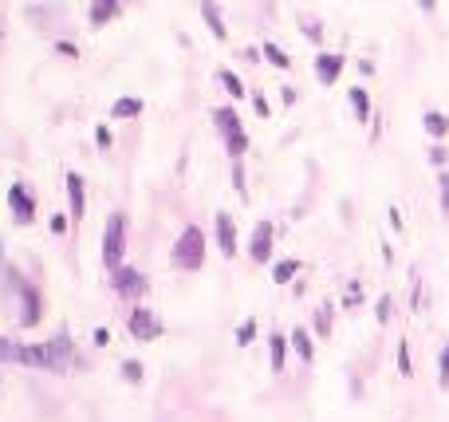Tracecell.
I'll use <instances>...</instances> for the list:
<instances>
[{
  "label": "cell",
  "instance_id": "484cf974",
  "mask_svg": "<svg viewBox=\"0 0 449 422\" xmlns=\"http://www.w3.org/2000/svg\"><path fill=\"white\" fill-rule=\"evenodd\" d=\"M95 142H99V151H110V131H107V127L95 131Z\"/></svg>",
  "mask_w": 449,
  "mask_h": 422
},
{
  "label": "cell",
  "instance_id": "5bb4252c",
  "mask_svg": "<svg viewBox=\"0 0 449 422\" xmlns=\"http://www.w3.org/2000/svg\"><path fill=\"white\" fill-rule=\"evenodd\" d=\"M292 347H296V355H299L304 363L315 359V352H311V335L304 332V328H296V332H292Z\"/></svg>",
  "mask_w": 449,
  "mask_h": 422
},
{
  "label": "cell",
  "instance_id": "44dd1931",
  "mask_svg": "<svg viewBox=\"0 0 449 422\" xmlns=\"http://www.w3.org/2000/svg\"><path fill=\"white\" fill-rule=\"evenodd\" d=\"M264 56H268V60L276 63V68H288V56H284V51H280L276 44H264Z\"/></svg>",
  "mask_w": 449,
  "mask_h": 422
},
{
  "label": "cell",
  "instance_id": "8fae6325",
  "mask_svg": "<svg viewBox=\"0 0 449 422\" xmlns=\"http://www.w3.org/2000/svg\"><path fill=\"white\" fill-rule=\"evenodd\" d=\"M67 198H71V217H75V222H83L87 201H83V178H79V174H67Z\"/></svg>",
  "mask_w": 449,
  "mask_h": 422
},
{
  "label": "cell",
  "instance_id": "ba28073f",
  "mask_svg": "<svg viewBox=\"0 0 449 422\" xmlns=\"http://www.w3.org/2000/svg\"><path fill=\"white\" fill-rule=\"evenodd\" d=\"M130 335H134V340H154V335H158V320H154L146 308H138L130 316Z\"/></svg>",
  "mask_w": 449,
  "mask_h": 422
},
{
  "label": "cell",
  "instance_id": "83f0119b",
  "mask_svg": "<svg viewBox=\"0 0 449 422\" xmlns=\"http://www.w3.org/2000/svg\"><path fill=\"white\" fill-rule=\"evenodd\" d=\"M122 375H126L130 383H138L142 379V367H138V363H126V367H122Z\"/></svg>",
  "mask_w": 449,
  "mask_h": 422
},
{
  "label": "cell",
  "instance_id": "e0dca14e",
  "mask_svg": "<svg viewBox=\"0 0 449 422\" xmlns=\"http://www.w3.org/2000/svg\"><path fill=\"white\" fill-rule=\"evenodd\" d=\"M268 359H272V371L284 367V335H272L268 340Z\"/></svg>",
  "mask_w": 449,
  "mask_h": 422
},
{
  "label": "cell",
  "instance_id": "6da1fadb",
  "mask_svg": "<svg viewBox=\"0 0 449 422\" xmlns=\"http://www.w3.org/2000/svg\"><path fill=\"white\" fill-rule=\"evenodd\" d=\"M170 257H174V264L186 269V272L201 269V261H205V233H201L197 225H190V229L178 237V245H174Z\"/></svg>",
  "mask_w": 449,
  "mask_h": 422
},
{
  "label": "cell",
  "instance_id": "f1b7e54d",
  "mask_svg": "<svg viewBox=\"0 0 449 422\" xmlns=\"http://www.w3.org/2000/svg\"><path fill=\"white\" fill-rule=\"evenodd\" d=\"M390 320V296H382L379 300V324H386Z\"/></svg>",
  "mask_w": 449,
  "mask_h": 422
},
{
  "label": "cell",
  "instance_id": "603a6c76",
  "mask_svg": "<svg viewBox=\"0 0 449 422\" xmlns=\"http://www.w3.org/2000/svg\"><path fill=\"white\" fill-rule=\"evenodd\" d=\"M252 335H256V324H245V328H240V332H237V343H240V347H245V343H252Z\"/></svg>",
  "mask_w": 449,
  "mask_h": 422
},
{
  "label": "cell",
  "instance_id": "7402d4cb",
  "mask_svg": "<svg viewBox=\"0 0 449 422\" xmlns=\"http://www.w3.org/2000/svg\"><path fill=\"white\" fill-rule=\"evenodd\" d=\"M327 320H331V308L323 304V308L315 312V332H320V335H327V332H331V328H327Z\"/></svg>",
  "mask_w": 449,
  "mask_h": 422
},
{
  "label": "cell",
  "instance_id": "5b68a950",
  "mask_svg": "<svg viewBox=\"0 0 449 422\" xmlns=\"http://www.w3.org/2000/svg\"><path fill=\"white\" fill-rule=\"evenodd\" d=\"M48 347V371H71L75 367V347H71V335L67 332H56L51 335V343H44Z\"/></svg>",
  "mask_w": 449,
  "mask_h": 422
},
{
  "label": "cell",
  "instance_id": "277c9868",
  "mask_svg": "<svg viewBox=\"0 0 449 422\" xmlns=\"http://www.w3.org/2000/svg\"><path fill=\"white\" fill-rule=\"evenodd\" d=\"M110 281H115V292H119L122 300H138V296H146V276H142L138 269H130V264L110 269Z\"/></svg>",
  "mask_w": 449,
  "mask_h": 422
},
{
  "label": "cell",
  "instance_id": "2e32d148",
  "mask_svg": "<svg viewBox=\"0 0 449 422\" xmlns=\"http://www.w3.org/2000/svg\"><path fill=\"white\" fill-rule=\"evenodd\" d=\"M351 103H355V115H359V119L367 122V115H370V99H367V91H363V87H351Z\"/></svg>",
  "mask_w": 449,
  "mask_h": 422
},
{
  "label": "cell",
  "instance_id": "4dcf8cb0",
  "mask_svg": "<svg viewBox=\"0 0 449 422\" xmlns=\"http://www.w3.org/2000/svg\"><path fill=\"white\" fill-rule=\"evenodd\" d=\"M418 4H422V12H434V8H438V0H418Z\"/></svg>",
  "mask_w": 449,
  "mask_h": 422
},
{
  "label": "cell",
  "instance_id": "8992f818",
  "mask_svg": "<svg viewBox=\"0 0 449 422\" xmlns=\"http://www.w3.org/2000/svg\"><path fill=\"white\" fill-rule=\"evenodd\" d=\"M8 205H12V217H16V222H20V225H28L32 217H36V205H32V193L24 190L20 181H16V186H12V190H8Z\"/></svg>",
  "mask_w": 449,
  "mask_h": 422
},
{
  "label": "cell",
  "instance_id": "ac0fdd59",
  "mask_svg": "<svg viewBox=\"0 0 449 422\" xmlns=\"http://www.w3.org/2000/svg\"><path fill=\"white\" fill-rule=\"evenodd\" d=\"M217 75H221V83H225V91H229L233 99H245V83H240L233 71H217Z\"/></svg>",
  "mask_w": 449,
  "mask_h": 422
},
{
  "label": "cell",
  "instance_id": "4fadbf2b",
  "mask_svg": "<svg viewBox=\"0 0 449 422\" xmlns=\"http://www.w3.org/2000/svg\"><path fill=\"white\" fill-rule=\"evenodd\" d=\"M119 4H122V0H95V4H91V24H95V28H103V24L119 12Z\"/></svg>",
  "mask_w": 449,
  "mask_h": 422
},
{
  "label": "cell",
  "instance_id": "9a60e30c",
  "mask_svg": "<svg viewBox=\"0 0 449 422\" xmlns=\"http://www.w3.org/2000/svg\"><path fill=\"white\" fill-rule=\"evenodd\" d=\"M142 111V99H115V107H110V115H115V119H134V115Z\"/></svg>",
  "mask_w": 449,
  "mask_h": 422
},
{
  "label": "cell",
  "instance_id": "4316f807",
  "mask_svg": "<svg viewBox=\"0 0 449 422\" xmlns=\"http://www.w3.org/2000/svg\"><path fill=\"white\" fill-rule=\"evenodd\" d=\"M438 371H441V387L449 383V347L441 352V363H438Z\"/></svg>",
  "mask_w": 449,
  "mask_h": 422
},
{
  "label": "cell",
  "instance_id": "52a82bcc",
  "mask_svg": "<svg viewBox=\"0 0 449 422\" xmlns=\"http://www.w3.org/2000/svg\"><path fill=\"white\" fill-rule=\"evenodd\" d=\"M249 252H252V261H256V264H268V257H272V222H260L256 225Z\"/></svg>",
  "mask_w": 449,
  "mask_h": 422
},
{
  "label": "cell",
  "instance_id": "9c48e42d",
  "mask_svg": "<svg viewBox=\"0 0 449 422\" xmlns=\"http://www.w3.org/2000/svg\"><path fill=\"white\" fill-rule=\"evenodd\" d=\"M217 241L225 257H237V229H233V217L229 213H217Z\"/></svg>",
  "mask_w": 449,
  "mask_h": 422
},
{
  "label": "cell",
  "instance_id": "d6986e66",
  "mask_svg": "<svg viewBox=\"0 0 449 422\" xmlns=\"http://www.w3.org/2000/svg\"><path fill=\"white\" fill-rule=\"evenodd\" d=\"M296 269H299V261H280L276 272H272V281H276V284H288L292 276H296Z\"/></svg>",
  "mask_w": 449,
  "mask_h": 422
},
{
  "label": "cell",
  "instance_id": "7a4b0ae2",
  "mask_svg": "<svg viewBox=\"0 0 449 422\" xmlns=\"http://www.w3.org/2000/svg\"><path fill=\"white\" fill-rule=\"evenodd\" d=\"M122 249H126V222H122V213H110L107 237H103V264H107V269H119Z\"/></svg>",
  "mask_w": 449,
  "mask_h": 422
},
{
  "label": "cell",
  "instance_id": "30bf717a",
  "mask_svg": "<svg viewBox=\"0 0 449 422\" xmlns=\"http://www.w3.org/2000/svg\"><path fill=\"white\" fill-rule=\"evenodd\" d=\"M343 71V56H331V51H323L320 60H315V75H320V83H335Z\"/></svg>",
  "mask_w": 449,
  "mask_h": 422
},
{
  "label": "cell",
  "instance_id": "ffe728a7",
  "mask_svg": "<svg viewBox=\"0 0 449 422\" xmlns=\"http://www.w3.org/2000/svg\"><path fill=\"white\" fill-rule=\"evenodd\" d=\"M426 131L434 134V139H441V134L449 131V122H445V115H438V111H434V115H426Z\"/></svg>",
  "mask_w": 449,
  "mask_h": 422
},
{
  "label": "cell",
  "instance_id": "7c38bea8",
  "mask_svg": "<svg viewBox=\"0 0 449 422\" xmlns=\"http://www.w3.org/2000/svg\"><path fill=\"white\" fill-rule=\"evenodd\" d=\"M201 16H205V24H209V32L217 36V40H225V36H229V32H225V20H221V8L213 4V0H205V4H201Z\"/></svg>",
  "mask_w": 449,
  "mask_h": 422
},
{
  "label": "cell",
  "instance_id": "cb8c5ba5",
  "mask_svg": "<svg viewBox=\"0 0 449 422\" xmlns=\"http://www.w3.org/2000/svg\"><path fill=\"white\" fill-rule=\"evenodd\" d=\"M398 371H402V375L414 371V367H410V352H406V343H398Z\"/></svg>",
  "mask_w": 449,
  "mask_h": 422
},
{
  "label": "cell",
  "instance_id": "f546056e",
  "mask_svg": "<svg viewBox=\"0 0 449 422\" xmlns=\"http://www.w3.org/2000/svg\"><path fill=\"white\" fill-rule=\"evenodd\" d=\"M67 229V217H51V233H63Z\"/></svg>",
  "mask_w": 449,
  "mask_h": 422
},
{
  "label": "cell",
  "instance_id": "d4e9b609",
  "mask_svg": "<svg viewBox=\"0 0 449 422\" xmlns=\"http://www.w3.org/2000/svg\"><path fill=\"white\" fill-rule=\"evenodd\" d=\"M441 210L449 213V174L441 170Z\"/></svg>",
  "mask_w": 449,
  "mask_h": 422
},
{
  "label": "cell",
  "instance_id": "3957f363",
  "mask_svg": "<svg viewBox=\"0 0 449 422\" xmlns=\"http://www.w3.org/2000/svg\"><path fill=\"white\" fill-rule=\"evenodd\" d=\"M213 119H217L221 134H225V146H229V154H233V158H240V154L249 151V134H245V127H240V115L233 111V107H221Z\"/></svg>",
  "mask_w": 449,
  "mask_h": 422
}]
</instances>
